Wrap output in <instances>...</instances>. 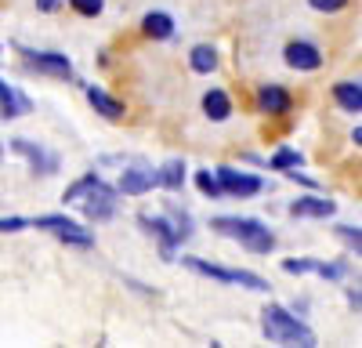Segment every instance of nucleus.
<instances>
[{"label":"nucleus","mask_w":362,"mask_h":348,"mask_svg":"<svg viewBox=\"0 0 362 348\" xmlns=\"http://www.w3.org/2000/svg\"><path fill=\"white\" fill-rule=\"evenodd\" d=\"M203 112H206L214 124L228 120V116H232V102H228V95L218 91V87H214V91H206V95H203Z\"/></svg>","instance_id":"16"},{"label":"nucleus","mask_w":362,"mask_h":348,"mask_svg":"<svg viewBox=\"0 0 362 348\" xmlns=\"http://www.w3.org/2000/svg\"><path fill=\"white\" fill-rule=\"evenodd\" d=\"M22 228H29L25 218H0V232H22Z\"/></svg>","instance_id":"28"},{"label":"nucleus","mask_w":362,"mask_h":348,"mask_svg":"<svg viewBox=\"0 0 362 348\" xmlns=\"http://www.w3.org/2000/svg\"><path fill=\"white\" fill-rule=\"evenodd\" d=\"M66 0H37V11H58Z\"/></svg>","instance_id":"29"},{"label":"nucleus","mask_w":362,"mask_h":348,"mask_svg":"<svg viewBox=\"0 0 362 348\" xmlns=\"http://www.w3.org/2000/svg\"><path fill=\"white\" fill-rule=\"evenodd\" d=\"M0 156H4V149H0Z\"/></svg>","instance_id":"30"},{"label":"nucleus","mask_w":362,"mask_h":348,"mask_svg":"<svg viewBox=\"0 0 362 348\" xmlns=\"http://www.w3.org/2000/svg\"><path fill=\"white\" fill-rule=\"evenodd\" d=\"M261 330L276 344H315V334L300 323L297 315H290L283 305H268L261 312Z\"/></svg>","instance_id":"1"},{"label":"nucleus","mask_w":362,"mask_h":348,"mask_svg":"<svg viewBox=\"0 0 362 348\" xmlns=\"http://www.w3.org/2000/svg\"><path fill=\"white\" fill-rule=\"evenodd\" d=\"M196 185H199V192L210 196V199H221V196H225V189H221V182H218V174H210V170H199V174H196Z\"/></svg>","instance_id":"21"},{"label":"nucleus","mask_w":362,"mask_h":348,"mask_svg":"<svg viewBox=\"0 0 362 348\" xmlns=\"http://www.w3.org/2000/svg\"><path fill=\"white\" fill-rule=\"evenodd\" d=\"M214 174H218V182H221L225 196L250 199V196H257V192L264 189V182H261V178H254V174H247V170H235V167H218Z\"/></svg>","instance_id":"4"},{"label":"nucleus","mask_w":362,"mask_h":348,"mask_svg":"<svg viewBox=\"0 0 362 348\" xmlns=\"http://www.w3.org/2000/svg\"><path fill=\"white\" fill-rule=\"evenodd\" d=\"M95 182H98V174H95V170H90V174H83V178H76V182H73V185L62 192V199H66V203H80V199L87 196V189L95 185Z\"/></svg>","instance_id":"20"},{"label":"nucleus","mask_w":362,"mask_h":348,"mask_svg":"<svg viewBox=\"0 0 362 348\" xmlns=\"http://www.w3.org/2000/svg\"><path fill=\"white\" fill-rule=\"evenodd\" d=\"M37 228H47V232H54V236H58V232H66L69 225H76L73 218H66V214H40L37 221H33Z\"/></svg>","instance_id":"23"},{"label":"nucleus","mask_w":362,"mask_h":348,"mask_svg":"<svg viewBox=\"0 0 362 348\" xmlns=\"http://www.w3.org/2000/svg\"><path fill=\"white\" fill-rule=\"evenodd\" d=\"M11 149H15L18 156H25L29 167H33L37 174H54V170H58V156L47 153V149H40V145H33L29 138H11Z\"/></svg>","instance_id":"7"},{"label":"nucleus","mask_w":362,"mask_h":348,"mask_svg":"<svg viewBox=\"0 0 362 348\" xmlns=\"http://www.w3.org/2000/svg\"><path fill=\"white\" fill-rule=\"evenodd\" d=\"M25 54V66L37 69V73H47V76H73V66L66 54L58 51H22Z\"/></svg>","instance_id":"5"},{"label":"nucleus","mask_w":362,"mask_h":348,"mask_svg":"<svg viewBox=\"0 0 362 348\" xmlns=\"http://www.w3.org/2000/svg\"><path fill=\"white\" fill-rule=\"evenodd\" d=\"M319 269V261H312V257H300V261H283V272H290V276H305V272H315Z\"/></svg>","instance_id":"25"},{"label":"nucleus","mask_w":362,"mask_h":348,"mask_svg":"<svg viewBox=\"0 0 362 348\" xmlns=\"http://www.w3.org/2000/svg\"><path fill=\"white\" fill-rule=\"evenodd\" d=\"M156 185H160V174L153 167H145V163L127 167L124 174H119V192H124V196H141V192L156 189Z\"/></svg>","instance_id":"6"},{"label":"nucleus","mask_w":362,"mask_h":348,"mask_svg":"<svg viewBox=\"0 0 362 348\" xmlns=\"http://www.w3.org/2000/svg\"><path fill=\"white\" fill-rule=\"evenodd\" d=\"M210 228L221 232V236L239 240L250 254H272V247H276V236H272L264 228V221H257V218H214Z\"/></svg>","instance_id":"2"},{"label":"nucleus","mask_w":362,"mask_h":348,"mask_svg":"<svg viewBox=\"0 0 362 348\" xmlns=\"http://www.w3.org/2000/svg\"><path fill=\"white\" fill-rule=\"evenodd\" d=\"M334 98L341 102L344 112H362V87H358V80H341L334 87Z\"/></svg>","instance_id":"17"},{"label":"nucleus","mask_w":362,"mask_h":348,"mask_svg":"<svg viewBox=\"0 0 362 348\" xmlns=\"http://www.w3.org/2000/svg\"><path fill=\"white\" fill-rule=\"evenodd\" d=\"M337 232H341V240H344L348 247H355V254H358V247H362V232H358L355 225H337Z\"/></svg>","instance_id":"26"},{"label":"nucleus","mask_w":362,"mask_h":348,"mask_svg":"<svg viewBox=\"0 0 362 348\" xmlns=\"http://www.w3.org/2000/svg\"><path fill=\"white\" fill-rule=\"evenodd\" d=\"M156 174L167 192H181V185H185V160H167L163 170H156Z\"/></svg>","instance_id":"18"},{"label":"nucleus","mask_w":362,"mask_h":348,"mask_svg":"<svg viewBox=\"0 0 362 348\" xmlns=\"http://www.w3.org/2000/svg\"><path fill=\"white\" fill-rule=\"evenodd\" d=\"M83 91H87V102L95 105V112H102L105 120H124V112H127V109H124V102H119V98L105 95L102 87H95V83H87Z\"/></svg>","instance_id":"11"},{"label":"nucleus","mask_w":362,"mask_h":348,"mask_svg":"<svg viewBox=\"0 0 362 348\" xmlns=\"http://www.w3.org/2000/svg\"><path fill=\"white\" fill-rule=\"evenodd\" d=\"M141 29H145V37H153V40H170L174 37V18L167 11H148L141 18Z\"/></svg>","instance_id":"14"},{"label":"nucleus","mask_w":362,"mask_h":348,"mask_svg":"<svg viewBox=\"0 0 362 348\" xmlns=\"http://www.w3.org/2000/svg\"><path fill=\"white\" fill-rule=\"evenodd\" d=\"M300 163H305V156L293 153V149H279L276 156L268 160V167H272V170H290V167H300Z\"/></svg>","instance_id":"22"},{"label":"nucleus","mask_w":362,"mask_h":348,"mask_svg":"<svg viewBox=\"0 0 362 348\" xmlns=\"http://www.w3.org/2000/svg\"><path fill=\"white\" fill-rule=\"evenodd\" d=\"M257 105H261V112L279 116V112H290V95L283 91L279 83H264L257 91Z\"/></svg>","instance_id":"12"},{"label":"nucleus","mask_w":362,"mask_h":348,"mask_svg":"<svg viewBox=\"0 0 362 348\" xmlns=\"http://www.w3.org/2000/svg\"><path fill=\"white\" fill-rule=\"evenodd\" d=\"M189 66H192L196 73H214V69H218V51L210 47V44H196L192 54H189Z\"/></svg>","instance_id":"19"},{"label":"nucleus","mask_w":362,"mask_h":348,"mask_svg":"<svg viewBox=\"0 0 362 348\" xmlns=\"http://www.w3.org/2000/svg\"><path fill=\"white\" fill-rule=\"evenodd\" d=\"M308 4L322 15H334V11H344L348 8V0H308Z\"/></svg>","instance_id":"27"},{"label":"nucleus","mask_w":362,"mask_h":348,"mask_svg":"<svg viewBox=\"0 0 362 348\" xmlns=\"http://www.w3.org/2000/svg\"><path fill=\"white\" fill-rule=\"evenodd\" d=\"M334 211H337V203L326 199V196H297L290 203V214L293 218H329Z\"/></svg>","instance_id":"10"},{"label":"nucleus","mask_w":362,"mask_h":348,"mask_svg":"<svg viewBox=\"0 0 362 348\" xmlns=\"http://www.w3.org/2000/svg\"><path fill=\"white\" fill-rule=\"evenodd\" d=\"M181 265H189L192 272H199V276H206V279H218V283H235V276H239V269L210 265V261H203V257H181Z\"/></svg>","instance_id":"15"},{"label":"nucleus","mask_w":362,"mask_h":348,"mask_svg":"<svg viewBox=\"0 0 362 348\" xmlns=\"http://www.w3.org/2000/svg\"><path fill=\"white\" fill-rule=\"evenodd\" d=\"M83 203V218L87 221H109L116 214V189H109L102 178L87 189V196L80 199Z\"/></svg>","instance_id":"3"},{"label":"nucleus","mask_w":362,"mask_h":348,"mask_svg":"<svg viewBox=\"0 0 362 348\" xmlns=\"http://www.w3.org/2000/svg\"><path fill=\"white\" fill-rule=\"evenodd\" d=\"M138 225L148 232V236H156V240L163 243V257L170 261V257H174V247L181 243L177 232H174V225H170L167 218H148V214H138Z\"/></svg>","instance_id":"9"},{"label":"nucleus","mask_w":362,"mask_h":348,"mask_svg":"<svg viewBox=\"0 0 362 348\" xmlns=\"http://www.w3.org/2000/svg\"><path fill=\"white\" fill-rule=\"evenodd\" d=\"M286 66L290 69H300V73H312L322 66V51L308 40H290L286 44Z\"/></svg>","instance_id":"8"},{"label":"nucleus","mask_w":362,"mask_h":348,"mask_svg":"<svg viewBox=\"0 0 362 348\" xmlns=\"http://www.w3.org/2000/svg\"><path fill=\"white\" fill-rule=\"evenodd\" d=\"M69 8H73L76 15H83V18H95V15H102L105 0H69Z\"/></svg>","instance_id":"24"},{"label":"nucleus","mask_w":362,"mask_h":348,"mask_svg":"<svg viewBox=\"0 0 362 348\" xmlns=\"http://www.w3.org/2000/svg\"><path fill=\"white\" fill-rule=\"evenodd\" d=\"M29 109H33V102H29L22 91H15V87H8L4 80H0V116H25Z\"/></svg>","instance_id":"13"}]
</instances>
